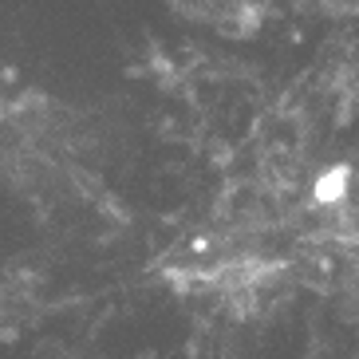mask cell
Segmentation results:
<instances>
[{"label":"cell","mask_w":359,"mask_h":359,"mask_svg":"<svg viewBox=\"0 0 359 359\" xmlns=\"http://www.w3.org/2000/svg\"><path fill=\"white\" fill-rule=\"evenodd\" d=\"M348 182H351L348 166H332L324 178L316 182V201L320 205H339V201L348 198Z\"/></svg>","instance_id":"obj_1"}]
</instances>
